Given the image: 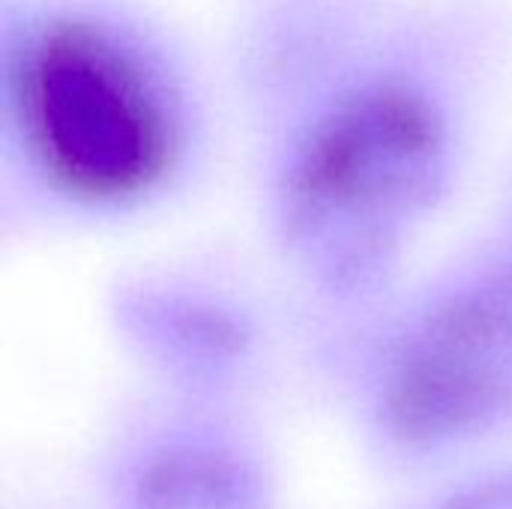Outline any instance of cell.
<instances>
[{
    "label": "cell",
    "instance_id": "5",
    "mask_svg": "<svg viewBox=\"0 0 512 509\" xmlns=\"http://www.w3.org/2000/svg\"><path fill=\"white\" fill-rule=\"evenodd\" d=\"M138 509H267L258 468L231 447H171L141 474Z\"/></svg>",
    "mask_w": 512,
    "mask_h": 509
},
{
    "label": "cell",
    "instance_id": "4",
    "mask_svg": "<svg viewBox=\"0 0 512 509\" xmlns=\"http://www.w3.org/2000/svg\"><path fill=\"white\" fill-rule=\"evenodd\" d=\"M240 273L201 258H162L117 273L108 318L156 372L186 384L231 378L252 357L261 321Z\"/></svg>",
    "mask_w": 512,
    "mask_h": 509
},
{
    "label": "cell",
    "instance_id": "2",
    "mask_svg": "<svg viewBox=\"0 0 512 509\" xmlns=\"http://www.w3.org/2000/svg\"><path fill=\"white\" fill-rule=\"evenodd\" d=\"M147 0H0V219L114 234L210 174L225 90Z\"/></svg>",
    "mask_w": 512,
    "mask_h": 509
},
{
    "label": "cell",
    "instance_id": "1",
    "mask_svg": "<svg viewBox=\"0 0 512 509\" xmlns=\"http://www.w3.org/2000/svg\"><path fill=\"white\" fill-rule=\"evenodd\" d=\"M501 0H258L219 78L267 261L354 318L417 267L474 168L510 51Z\"/></svg>",
    "mask_w": 512,
    "mask_h": 509
},
{
    "label": "cell",
    "instance_id": "7",
    "mask_svg": "<svg viewBox=\"0 0 512 509\" xmlns=\"http://www.w3.org/2000/svg\"><path fill=\"white\" fill-rule=\"evenodd\" d=\"M492 222H498V225H504V228L512 231V162L510 168H507V174H504V186H501L498 210H495V219Z\"/></svg>",
    "mask_w": 512,
    "mask_h": 509
},
{
    "label": "cell",
    "instance_id": "3",
    "mask_svg": "<svg viewBox=\"0 0 512 509\" xmlns=\"http://www.w3.org/2000/svg\"><path fill=\"white\" fill-rule=\"evenodd\" d=\"M372 324L369 390L405 447H444L512 423V231L417 267L354 315Z\"/></svg>",
    "mask_w": 512,
    "mask_h": 509
},
{
    "label": "cell",
    "instance_id": "6",
    "mask_svg": "<svg viewBox=\"0 0 512 509\" xmlns=\"http://www.w3.org/2000/svg\"><path fill=\"white\" fill-rule=\"evenodd\" d=\"M441 509H512V477L489 480L459 492Z\"/></svg>",
    "mask_w": 512,
    "mask_h": 509
}]
</instances>
